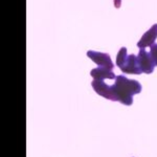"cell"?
I'll list each match as a JSON object with an SVG mask.
<instances>
[{
    "instance_id": "10",
    "label": "cell",
    "mask_w": 157,
    "mask_h": 157,
    "mask_svg": "<svg viewBox=\"0 0 157 157\" xmlns=\"http://www.w3.org/2000/svg\"><path fill=\"white\" fill-rule=\"evenodd\" d=\"M121 0H114V6L115 7H120L121 6Z\"/></svg>"
},
{
    "instance_id": "4",
    "label": "cell",
    "mask_w": 157,
    "mask_h": 157,
    "mask_svg": "<svg viewBox=\"0 0 157 157\" xmlns=\"http://www.w3.org/2000/svg\"><path fill=\"white\" fill-rule=\"evenodd\" d=\"M91 86H92V88L94 89L95 92H97L98 94H100L101 97L107 98V100L113 101V102H116L115 95H114V93H113V90H112V88H111V86L107 85L104 81L93 80L92 82H91Z\"/></svg>"
},
{
    "instance_id": "8",
    "label": "cell",
    "mask_w": 157,
    "mask_h": 157,
    "mask_svg": "<svg viewBox=\"0 0 157 157\" xmlns=\"http://www.w3.org/2000/svg\"><path fill=\"white\" fill-rule=\"evenodd\" d=\"M127 58H128L127 48H126V47H121V48L120 49V52H118L117 56H116V62L115 63L118 66V68H121L124 64H125Z\"/></svg>"
},
{
    "instance_id": "7",
    "label": "cell",
    "mask_w": 157,
    "mask_h": 157,
    "mask_svg": "<svg viewBox=\"0 0 157 157\" xmlns=\"http://www.w3.org/2000/svg\"><path fill=\"white\" fill-rule=\"evenodd\" d=\"M91 77L93 78V80H105V78H116V75H114V72L111 69L106 67H101L98 66L94 69H92L90 71Z\"/></svg>"
},
{
    "instance_id": "5",
    "label": "cell",
    "mask_w": 157,
    "mask_h": 157,
    "mask_svg": "<svg viewBox=\"0 0 157 157\" xmlns=\"http://www.w3.org/2000/svg\"><path fill=\"white\" fill-rule=\"evenodd\" d=\"M157 39V23L153 24L150 29H148L140 40L137 43V46L139 48H146L148 46H151L155 43V40Z\"/></svg>"
},
{
    "instance_id": "2",
    "label": "cell",
    "mask_w": 157,
    "mask_h": 157,
    "mask_svg": "<svg viewBox=\"0 0 157 157\" xmlns=\"http://www.w3.org/2000/svg\"><path fill=\"white\" fill-rule=\"evenodd\" d=\"M137 61H138V65L140 67L141 71L144 73H152L155 67V62L152 59L150 52H148L145 48H140L138 55H137Z\"/></svg>"
},
{
    "instance_id": "9",
    "label": "cell",
    "mask_w": 157,
    "mask_h": 157,
    "mask_svg": "<svg viewBox=\"0 0 157 157\" xmlns=\"http://www.w3.org/2000/svg\"><path fill=\"white\" fill-rule=\"evenodd\" d=\"M150 55L157 66V43H154L153 45L150 46Z\"/></svg>"
},
{
    "instance_id": "3",
    "label": "cell",
    "mask_w": 157,
    "mask_h": 157,
    "mask_svg": "<svg viewBox=\"0 0 157 157\" xmlns=\"http://www.w3.org/2000/svg\"><path fill=\"white\" fill-rule=\"evenodd\" d=\"M87 57L101 67H106V68H109V69H111V70L114 68V65H113L112 60H111L110 56H109L108 54H105V52H93V50H88Z\"/></svg>"
},
{
    "instance_id": "6",
    "label": "cell",
    "mask_w": 157,
    "mask_h": 157,
    "mask_svg": "<svg viewBox=\"0 0 157 157\" xmlns=\"http://www.w3.org/2000/svg\"><path fill=\"white\" fill-rule=\"evenodd\" d=\"M120 69L124 73H131V75H140V73L143 72L138 65L137 56H135V55L128 56L125 64H124Z\"/></svg>"
},
{
    "instance_id": "1",
    "label": "cell",
    "mask_w": 157,
    "mask_h": 157,
    "mask_svg": "<svg viewBox=\"0 0 157 157\" xmlns=\"http://www.w3.org/2000/svg\"><path fill=\"white\" fill-rule=\"evenodd\" d=\"M117 102L126 106L133 104V95L141 92V85L136 80H129L125 75H117L115 82L111 85Z\"/></svg>"
}]
</instances>
